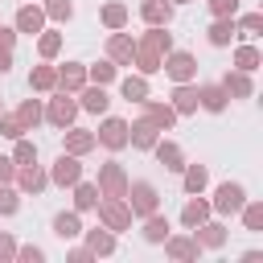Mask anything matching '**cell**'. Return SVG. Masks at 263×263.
<instances>
[{
  "instance_id": "1",
  "label": "cell",
  "mask_w": 263,
  "mask_h": 263,
  "mask_svg": "<svg viewBox=\"0 0 263 263\" xmlns=\"http://www.w3.org/2000/svg\"><path fill=\"white\" fill-rule=\"evenodd\" d=\"M173 49V33H168V25H152L140 41H136V70L148 78V74H156L160 70V62H164V53Z\"/></svg>"
},
{
  "instance_id": "2",
  "label": "cell",
  "mask_w": 263,
  "mask_h": 263,
  "mask_svg": "<svg viewBox=\"0 0 263 263\" xmlns=\"http://www.w3.org/2000/svg\"><path fill=\"white\" fill-rule=\"evenodd\" d=\"M123 201H127V210H132L136 218H148V214H156V210H160V193H156V185H152V181H127Z\"/></svg>"
},
{
  "instance_id": "3",
  "label": "cell",
  "mask_w": 263,
  "mask_h": 263,
  "mask_svg": "<svg viewBox=\"0 0 263 263\" xmlns=\"http://www.w3.org/2000/svg\"><path fill=\"white\" fill-rule=\"evenodd\" d=\"M99 222L111 230V234H119V230H127L132 226V210H127V201L123 197H99Z\"/></svg>"
},
{
  "instance_id": "4",
  "label": "cell",
  "mask_w": 263,
  "mask_h": 263,
  "mask_svg": "<svg viewBox=\"0 0 263 263\" xmlns=\"http://www.w3.org/2000/svg\"><path fill=\"white\" fill-rule=\"evenodd\" d=\"M45 119H49L53 127H62V132H66V127L78 119V99H74L70 90H58V95L49 99V107H45Z\"/></svg>"
},
{
  "instance_id": "5",
  "label": "cell",
  "mask_w": 263,
  "mask_h": 263,
  "mask_svg": "<svg viewBox=\"0 0 263 263\" xmlns=\"http://www.w3.org/2000/svg\"><path fill=\"white\" fill-rule=\"evenodd\" d=\"M160 70H164L173 82H193V74H197V58L185 53V49H168L164 62H160Z\"/></svg>"
},
{
  "instance_id": "6",
  "label": "cell",
  "mask_w": 263,
  "mask_h": 263,
  "mask_svg": "<svg viewBox=\"0 0 263 263\" xmlns=\"http://www.w3.org/2000/svg\"><path fill=\"white\" fill-rule=\"evenodd\" d=\"M127 193V173L119 160H107L99 168V197H123Z\"/></svg>"
},
{
  "instance_id": "7",
  "label": "cell",
  "mask_w": 263,
  "mask_h": 263,
  "mask_svg": "<svg viewBox=\"0 0 263 263\" xmlns=\"http://www.w3.org/2000/svg\"><path fill=\"white\" fill-rule=\"evenodd\" d=\"M242 201H247V189H242V185H234V181H222V185L214 189L210 210H214V214H238V210H242Z\"/></svg>"
},
{
  "instance_id": "8",
  "label": "cell",
  "mask_w": 263,
  "mask_h": 263,
  "mask_svg": "<svg viewBox=\"0 0 263 263\" xmlns=\"http://www.w3.org/2000/svg\"><path fill=\"white\" fill-rule=\"evenodd\" d=\"M95 140H99L103 148H111V152H119V148H127V123H123V119H115V115H107V119L99 123V132H95Z\"/></svg>"
},
{
  "instance_id": "9",
  "label": "cell",
  "mask_w": 263,
  "mask_h": 263,
  "mask_svg": "<svg viewBox=\"0 0 263 263\" xmlns=\"http://www.w3.org/2000/svg\"><path fill=\"white\" fill-rule=\"evenodd\" d=\"M164 255L177 259V263H189V259L201 255V242H197L193 234H168V238H164Z\"/></svg>"
},
{
  "instance_id": "10",
  "label": "cell",
  "mask_w": 263,
  "mask_h": 263,
  "mask_svg": "<svg viewBox=\"0 0 263 263\" xmlns=\"http://www.w3.org/2000/svg\"><path fill=\"white\" fill-rule=\"evenodd\" d=\"M78 177H82V164H78V156H74V152H62V156L53 160V168H49V181H53V185H62V189H66V185H74Z\"/></svg>"
},
{
  "instance_id": "11",
  "label": "cell",
  "mask_w": 263,
  "mask_h": 263,
  "mask_svg": "<svg viewBox=\"0 0 263 263\" xmlns=\"http://www.w3.org/2000/svg\"><path fill=\"white\" fill-rule=\"evenodd\" d=\"M107 58L115 62V66H132V58H136V37L132 33H111V41H107Z\"/></svg>"
},
{
  "instance_id": "12",
  "label": "cell",
  "mask_w": 263,
  "mask_h": 263,
  "mask_svg": "<svg viewBox=\"0 0 263 263\" xmlns=\"http://www.w3.org/2000/svg\"><path fill=\"white\" fill-rule=\"evenodd\" d=\"M12 181H16L21 193H41V189L49 185V173H41L37 160H33V164H16V177H12Z\"/></svg>"
},
{
  "instance_id": "13",
  "label": "cell",
  "mask_w": 263,
  "mask_h": 263,
  "mask_svg": "<svg viewBox=\"0 0 263 263\" xmlns=\"http://www.w3.org/2000/svg\"><path fill=\"white\" fill-rule=\"evenodd\" d=\"M12 29H16V33H29V37L41 33V29H45V8H41V4H21Z\"/></svg>"
},
{
  "instance_id": "14",
  "label": "cell",
  "mask_w": 263,
  "mask_h": 263,
  "mask_svg": "<svg viewBox=\"0 0 263 263\" xmlns=\"http://www.w3.org/2000/svg\"><path fill=\"white\" fill-rule=\"evenodd\" d=\"M156 140H160V127H156L148 115H144L140 123H132V127H127V144H132V148H144V152H152V144H156Z\"/></svg>"
},
{
  "instance_id": "15",
  "label": "cell",
  "mask_w": 263,
  "mask_h": 263,
  "mask_svg": "<svg viewBox=\"0 0 263 263\" xmlns=\"http://www.w3.org/2000/svg\"><path fill=\"white\" fill-rule=\"evenodd\" d=\"M82 86H86V66H82V62H66V66H58V90L78 95Z\"/></svg>"
},
{
  "instance_id": "16",
  "label": "cell",
  "mask_w": 263,
  "mask_h": 263,
  "mask_svg": "<svg viewBox=\"0 0 263 263\" xmlns=\"http://www.w3.org/2000/svg\"><path fill=\"white\" fill-rule=\"evenodd\" d=\"M107 107H111V99H107V86H99V82H95V86H82V90H78V111L103 115Z\"/></svg>"
},
{
  "instance_id": "17",
  "label": "cell",
  "mask_w": 263,
  "mask_h": 263,
  "mask_svg": "<svg viewBox=\"0 0 263 263\" xmlns=\"http://www.w3.org/2000/svg\"><path fill=\"white\" fill-rule=\"evenodd\" d=\"M210 214H214V210H210V201H201V193H189V201L181 205V226H185V230H193V226H201Z\"/></svg>"
},
{
  "instance_id": "18",
  "label": "cell",
  "mask_w": 263,
  "mask_h": 263,
  "mask_svg": "<svg viewBox=\"0 0 263 263\" xmlns=\"http://www.w3.org/2000/svg\"><path fill=\"white\" fill-rule=\"evenodd\" d=\"M193 238L201 242V251H218V247H226V226L205 218L201 226H193Z\"/></svg>"
},
{
  "instance_id": "19",
  "label": "cell",
  "mask_w": 263,
  "mask_h": 263,
  "mask_svg": "<svg viewBox=\"0 0 263 263\" xmlns=\"http://www.w3.org/2000/svg\"><path fill=\"white\" fill-rule=\"evenodd\" d=\"M222 90H226V99H251V95H255V82H251L247 70H230V74L222 78Z\"/></svg>"
},
{
  "instance_id": "20",
  "label": "cell",
  "mask_w": 263,
  "mask_h": 263,
  "mask_svg": "<svg viewBox=\"0 0 263 263\" xmlns=\"http://www.w3.org/2000/svg\"><path fill=\"white\" fill-rule=\"evenodd\" d=\"M140 107H144V115L160 127V132H168L173 123H177V111H173V103H156V99H140Z\"/></svg>"
},
{
  "instance_id": "21",
  "label": "cell",
  "mask_w": 263,
  "mask_h": 263,
  "mask_svg": "<svg viewBox=\"0 0 263 263\" xmlns=\"http://www.w3.org/2000/svg\"><path fill=\"white\" fill-rule=\"evenodd\" d=\"M90 148H99V140H95V132H86V127H66V152H74V156H86Z\"/></svg>"
},
{
  "instance_id": "22",
  "label": "cell",
  "mask_w": 263,
  "mask_h": 263,
  "mask_svg": "<svg viewBox=\"0 0 263 263\" xmlns=\"http://www.w3.org/2000/svg\"><path fill=\"white\" fill-rule=\"evenodd\" d=\"M197 107H205V111H226V90H222V82H205V86H197Z\"/></svg>"
},
{
  "instance_id": "23",
  "label": "cell",
  "mask_w": 263,
  "mask_h": 263,
  "mask_svg": "<svg viewBox=\"0 0 263 263\" xmlns=\"http://www.w3.org/2000/svg\"><path fill=\"white\" fill-rule=\"evenodd\" d=\"M152 152H156V160H160L168 173H181V168H185V156H181V148H177L173 140H156Z\"/></svg>"
},
{
  "instance_id": "24",
  "label": "cell",
  "mask_w": 263,
  "mask_h": 263,
  "mask_svg": "<svg viewBox=\"0 0 263 263\" xmlns=\"http://www.w3.org/2000/svg\"><path fill=\"white\" fill-rule=\"evenodd\" d=\"M70 189H74V210H78V214H86V210H95V205H99V185H90V181H82V177H78Z\"/></svg>"
},
{
  "instance_id": "25",
  "label": "cell",
  "mask_w": 263,
  "mask_h": 263,
  "mask_svg": "<svg viewBox=\"0 0 263 263\" xmlns=\"http://www.w3.org/2000/svg\"><path fill=\"white\" fill-rule=\"evenodd\" d=\"M173 111H177V115H193V111H197V86L177 82V90H173Z\"/></svg>"
},
{
  "instance_id": "26",
  "label": "cell",
  "mask_w": 263,
  "mask_h": 263,
  "mask_svg": "<svg viewBox=\"0 0 263 263\" xmlns=\"http://www.w3.org/2000/svg\"><path fill=\"white\" fill-rule=\"evenodd\" d=\"M53 234H58V238H78V234H82V218H78V210H62V214L53 218Z\"/></svg>"
},
{
  "instance_id": "27",
  "label": "cell",
  "mask_w": 263,
  "mask_h": 263,
  "mask_svg": "<svg viewBox=\"0 0 263 263\" xmlns=\"http://www.w3.org/2000/svg\"><path fill=\"white\" fill-rule=\"evenodd\" d=\"M82 234H86L90 255H111V251H115V234H111L107 226H95V230H82Z\"/></svg>"
},
{
  "instance_id": "28",
  "label": "cell",
  "mask_w": 263,
  "mask_h": 263,
  "mask_svg": "<svg viewBox=\"0 0 263 263\" xmlns=\"http://www.w3.org/2000/svg\"><path fill=\"white\" fill-rule=\"evenodd\" d=\"M140 16H144L148 25H168V21H173V4H168V0H144V4H140Z\"/></svg>"
},
{
  "instance_id": "29",
  "label": "cell",
  "mask_w": 263,
  "mask_h": 263,
  "mask_svg": "<svg viewBox=\"0 0 263 263\" xmlns=\"http://www.w3.org/2000/svg\"><path fill=\"white\" fill-rule=\"evenodd\" d=\"M210 45H230V37H238V29H234V16H214V25H210Z\"/></svg>"
},
{
  "instance_id": "30",
  "label": "cell",
  "mask_w": 263,
  "mask_h": 263,
  "mask_svg": "<svg viewBox=\"0 0 263 263\" xmlns=\"http://www.w3.org/2000/svg\"><path fill=\"white\" fill-rule=\"evenodd\" d=\"M29 86H33V90H41V95L58 90V66H33V74H29Z\"/></svg>"
},
{
  "instance_id": "31",
  "label": "cell",
  "mask_w": 263,
  "mask_h": 263,
  "mask_svg": "<svg viewBox=\"0 0 263 263\" xmlns=\"http://www.w3.org/2000/svg\"><path fill=\"white\" fill-rule=\"evenodd\" d=\"M119 95H123L127 103H140V99H148V78H144V74H127V78L119 82Z\"/></svg>"
},
{
  "instance_id": "32",
  "label": "cell",
  "mask_w": 263,
  "mask_h": 263,
  "mask_svg": "<svg viewBox=\"0 0 263 263\" xmlns=\"http://www.w3.org/2000/svg\"><path fill=\"white\" fill-rule=\"evenodd\" d=\"M16 119H21V127H25V132H33V127L45 119V107H41L37 99H25V103L16 107Z\"/></svg>"
},
{
  "instance_id": "33",
  "label": "cell",
  "mask_w": 263,
  "mask_h": 263,
  "mask_svg": "<svg viewBox=\"0 0 263 263\" xmlns=\"http://www.w3.org/2000/svg\"><path fill=\"white\" fill-rule=\"evenodd\" d=\"M181 173H185V181H181L185 193H201V189L210 185V168H205V164H185Z\"/></svg>"
},
{
  "instance_id": "34",
  "label": "cell",
  "mask_w": 263,
  "mask_h": 263,
  "mask_svg": "<svg viewBox=\"0 0 263 263\" xmlns=\"http://www.w3.org/2000/svg\"><path fill=\"white\" fill-rule=\"evenodd\" d=\"M99 21L115 33V29H123L127 25V4H119V0H111V4H103V12H99Z\"/></svg>"
},
{
  "instance_id": "35",
  "label": "cell",
  "mask_w": 263,
  "mask_h": 263,
  "mask_svg": "<svg viewBox=\"0 0 263 263\" xmlns=\"http://www.w3.org/2000/svg\"><path fill=\"white\" fill-rule=\"evenodd\" d=\"M164 238H168V218H160V210H156L144 218V242H164Z\"/></svg>"
},
{
  "instance_id": "36",
  "label": "cell",
  "mask_w": 263,
  "mask_h": 263,
  "mask_svg": "<svg viewBox=\"0 0 263 263\" xmlns=\"http://www.w3.org/2000/svg\"><path fill=\"white\" fill-rule=\"evenodd\" d=\"M115 70H119V66H115L111 58H103V62H95V66L86 70V78L99 82V86H107V82H115Z\"/></svg>"
},
{
  "instance_id": "37",
  "label": "cell",
  "mask_w": 263,
  "mask_h": 263,
  "mask_svg": "<svg viewBox=\"0 0 263 263\" xmlns=\"http://www.w3.org/2000/svg\"><path fill=\"white\" fill-rule=\"evenodd\" d=\"M12 45H16V29H0V74L12 70Z\"/></svg>"
},
{
  "instance_id": "38",
  "label": "cell",
  "mask_w": 263,
  "mask_h": 263,
  "mask_svg": "<svg viewBox=\"0 0 263 263\" xmlns=\"http://www.w3.org/2000/svg\"><path fill=\"white\" fill-rule=\"evenodd\" d=\"M58 49H62V33H53V29L45 33V29H41V37H37V53L49 62V58H58Z\"/></svg>"
},
{
  "instance_id": "39",
  "label": "cell",
  "mask_w": 263,
  "mask_h": 263,
  "mask_svg": "<svg viewBox=\"0 0 263 263\" xmlns=\"http://www.w3.org/2000/svg\"><path fill=\"white\" fill-rule=\"evenodd\" d=\"M259 62H263V58H259L255 45H238V49H234V66H238V70L251 74V70H259Z\"/></svg>"
},
{
  "instance_id": "40",
  "label": "cell",
  "mask_w": 263,
  "mask_h": 263,
  "mask_svg": "<svg viewBox=\"0 0 263 263\" xmlns=\"http://www.w3.org/2000/svg\"><path fill=\"white\" fill-rule=\"evenodd\" d=\"M234 29H238V37H259V29H263V12H247V16H238Z\"/></svg>"
},
{
  "instance_id": "41",
  "label": "cell",
  "mask_w": 263,
  "mask_h": 263,
  "mask_svg": "<svg viewBox=\"0 0 263 263\" xmlns=\"http://www.w3.org/2000/svg\"><path fill=\"white\" fill-rule=\"evenodd\" d=\"M238 214H242V226H247V230H263V205H259V201H242Z\"/></svg>"
},
{
  "instance_id": "42",
  "label": "cell",
  "mask_w": 263,
  "mask_h": 263,
  "mask_svg": "<svg viewBox=\"0 0 263 263\" xmlns=\"http://www.w3.org/2000/svg\"><path fill=\"white\" fill-rule=\"evenodd\" d=\"M12 160H16V164H33V160H37V144H33V140H25V136H16Z\"/></svg>"
},
{
  "instance_id": "43",
  "label": "cell",
  "mask_w": 263,
  "mask_h": 263,
  "mask_svg": "<svg viewBox=\"0 0 263 263\" xmlns=\"http://www.w3.org/2000/svg\"><path fill=\"white\" fill-rule=\"evenodd\" d=\"M41 8H45L49 21H70V16H74V4H70V0H45Z\"/></svg>"
},
{
  "instance_id": "44",
  "label": "cell",
  "mask_w": 263,
  "mask_h": 263,
  "mask_svg": "<svg viewBox=\"0 0 263 263\" xmlns=\"http://www.w3.org/2000/svg\"><path fill=\"white\" fill-rule=\"evenodd\" d=\"M21 210V197L12 189V181H0V214H16Z\"/></svg>"
},
{
  "instance_id": "45",
  "label": "cell",
  "mask_w": 263,
  "mask_h": 263,
  "mask_svg": "<svg viewBox=\"0 0 263 263\" xmlns=\"http://www.w3.org/2000/svg\"><path fill=\"white\" fill-rule=\"evenodd\" d=\"M0 136H8V140H16V136H25V127H21V119H16V115H4V111H0Z\"/></svg>"
},
{
  "instance_id": "46",
  "label": "cell",
  "mask_w": 263,
  "mask_h": 263,
  "mask_svg": "<svg viewBox=\"0 0 263 263\" xmlns=\"http://www.w3.org/2000/svg\"><path fill=\"white\" fill-rule=\"evenodd\" d=\"M214 16H238V0H205Z\"/></svg>"
},
{
  "instance_id": "47",
  "label": "cell",
  "mask_w": 263,
  "mask_h": 263,
  "mask_svg": "<svg viewBox=\"0 0 263 263\" xmlns=\"http://www.w3.org/2000/svg\"><path fill=\"white\" fill-rule=\"evenodd\" d=\"M16 259H21V263H41L45 251H41V247H16Z\"/></svg>"
},
{
  "instance_id": "48",
  "label": "cell",
  "mask_w": 263,
  "mask_h": 263,
  "mask_svg": "<svg viewBox=\"0 0 263 263\" xmlns=\"http://www.w3.org/2000/svg\"><path fill=\"white\" fill-rule=\"evenodd\" d=\"M4 259H16V238L12 234H0V263Z\"/></svg>"
},
{
  "instance_id": "49",
  "label": "cell",
  "mask_w": 263,
  "mask_h": 263,
  "mask_svg": "<svg viewBox=\"0 0 263 263\" xmlns=\"http://www.w3.org/2000/svg\"><path fill=\"white\" fill-rule=\"evenodd\" d=\"M16 177V160L12 156H0V181H12Z\"/></svg>"
},
{
  "instance_id": "50",
  "label": "cell",
  "mask_w": 263,
  "mask_h": 263,
  "mask_svg": "<svg viewBox=\"0 0 263 263\" xmlns=\"http://www.w3.org/2000/svg\"><path fill=\"white\" fill-rule=\"evenodd\" d=\"M70 259H74V263H86V259H95V255H90V247H74Z\"/></svg>"
},
{
  "instance_id": "51",
  "label": "cell",
  "mask_w": 263,
  "mask_h": 263,
  "mask_svg": "<svg viewBox=\"0 0 263 263\" xmlns=\"http://www.w3.org/2000/svg\"><path fill=\"white\" fill-rule=\"evenodd\" d=\"M168 4H189V0H168Z\"/></svg>"
},
{
  "instance_id": "52",
  "label": "cell",
  "mask_w": 263,
  "mask_h": 263,
  "mask_svg": "<svg viewBox=\"0 0 263 263\" xmlns=\"http://www.w3.org/2000/svg\"><path fill=\"white\" fill-rule=\"evenodd\" d=\"M0 111H4V107H0Z\"/></svg>"
}]
</instances>
